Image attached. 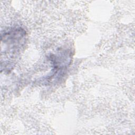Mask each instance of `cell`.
I'll return each mask as SVG.
<instances>
[{
	"instance_id": "1",
	"label": "cell",
	"mask_w": 135,
	"mask_h": 135,
	"mask_svg": "<svg viewBox=\"0 0 135 135\" xmlns=\"http://www.w3.org/2000/svg\"><path fill=\"white\" fill-rule=\"evenodd\" d=\"M26 33L21 27L10 28L1 33V46L4 47L2 52L5 54L16 55L24 46Z\"/></svg>"
},
{
	"instance_id": "2",
	"label": "cell",
	"mask_w": 135,
	"mask_h": 135,
	"mask_svg": "<svg viewBox=\"0 0 135 135\" xmlns=\"http://www.w3.org/2000/svg\"><path fill=\"white\" fill-rule=\"evenodd\" d=\"M53 64V71H52L51 78L55 76L56 78L61 76L63 72L70 64L71 56V53L68 51H60L56 54H52L50 59Z\"/></svg>"
}]
</instances>
